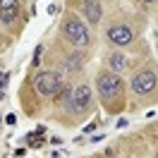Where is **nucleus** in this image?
I'll list each match as a JSON object with an SVG mask.
<instances>
[{
  "label": "nucleus",
  "instance_id": "14",
  "mask_svg": "<svg viewBox=\"0 0 158 158\" xmlns=\"http://www.w3.org/2000/svg\"><path fill=\"white\" fill-rule=\"evenodd\" d=\"M144 2H146V5H153V2H156V0H144Z\"/></svg>",
  "mask_w": 158,
  "mask_h": 158
},
{
  "label": "nucleus",
  "instance_id": "4",
  "mask_svg": "<svg viewBox=\"0 0 158 158\" xmlns=\"http://www.w3.org/2000/svg\"><path fill=\"white\" fill-rule=\"evenodd\" d=\"M129 86H132V91L137 94L139 98L151 101V96H153L156 89H158V72L151 69V67L139 69V72H134V77L129 79Z\"/></svg>",
  "mask_w": 158,
  "mask_h": 158
},
{
  "label": "nucleus",
  "instance_id": "11",
  "mask_svg": "<svg viewBox=\"0 0 158 158\" xmlns=\"http://www.w3.org/2000/svg\"><path fill=\"white\" fill-rule=\"evenodd\" d=\"M43 132H46V129H43V127H39L36 132H34V134H29L27 144H29V146H41V144H43V137H41Z\"/></svg>",
  "mask_w": 158,
  "mask_h": 158
},
{
  "label": "nucleus",
  "instance_id": "3",
  "mask_svg": "<svg viewBox=\"0 0 158 158\" xmlns=\"http://www.w3.org/2000/svg\"><path fill=\"white\" fill-rule=\"evenodd\" d=\"M62 103H65L74 115H86V113L94 108V94H91L89 84H77V86L72 89V94L65 91Z\"/></svg>",
  "mask_w": 158,
  "mask_h": 158
},
{
  "label": "nucleus",
  "instance_id": "7",
  "mask_svg": "<svg viewBox=\"0 0 158 158\" xmlns=\"http://www.w3.org/2000/svg\"><path fill=\"white\" fill-rule=\"evenodd\" d=\"M19 15V0H0V22L12 24Z\"/></svg>",
  "mask_w": 158,
  "mask_h": 158
},
{
  "label": "nucleus",
  "instance_id": "10",
  "mask_svg": "<svg viewBox=\"0 0 158 158\" xmlns=\"http://www.w3.org/2000/svg\"><path fill=\"white\" fill-rule=\"evenodd\" d=\"M81 65H84V58H81L79 53H74V55H69V58H67V67L72 69V72L81 69Z\"/></svg>",
  "mask_w": 158,
  "mask_h": 158
},
{
  "label": "nucleus",
  "instance_id": "9",
  "mask_svg": "<svg viewBox=\"0 0 158 158\" xmlns=\"http://www.w3.org/2000/svg\"><path fill=\"white\" fill-rule=\"evenodd\" d=\"M106 62H108L110 72H118V74L125 69V65H127V62H125V55H120V53H110Z\"/></svg>",
  "mask_w": 158,
  "mask_h": 158
},
{
  "label": "nucleus",
  "instance_id": "1",
  "mask_svg": "<svg viewBox=\"0 0 158 158\" xmlns=\"http://www.w3.org/2000/svg\"><path fill=\"white\" fill-rule=\"evenodd\" d=\"M96 89H98L101 103L106 106L108 113H120L125 108V84L118 72L101 69L96 74Z\"/></svg>",
  "mask_w": 158,
  "mask_h": 158
},
{
  "label": "nucleus",
  "instance_id": "6",
  "mask_svg": "<svg viewBox=\"0 0 158 158\" xmlns=\"http://www.w3.org/2000/svg\"><path fill=\"white\" fill-rule=\"evenodd\" d=\"M106 39H108V43H113V46L125 48V46H129V43L134 41V31L129 29L127 24H113V27L106 29Z\"/></svg>",
  "mask_w": 158,
  "mask_h": 158
},
{
  "label": "nucleus",
  "instance_id": "8",
  "mask_svg": "<svg viewBox=\"0 0 158 158\" xmlns=\"http://www.w3.org/2000/svg\"><path fill=\"white\" fill-rule=\"evenodd\" d=\"M101 15H103V10H101L98 0H86V2H84V17H86L91 24H98Z\"/></svg>",
  "mask_w": 158,
  "mask_h": 158
},
{
  "label": "nucleus",
  "instance_id": "12",
  "mask_svg": "<svg viewBox=\"0 0 158 158\" xmlns=\"http://www.w3.org/2000/svg\"><path fill=\"white\" fill-rule=\"evenodd\" d=\"M5 86H7V72H0V98H5Z\"/></svg>",
  "mask_w": 158,
  "mask_h": 158
},
{
  "label": "nucleus",
  "instance_id": "5",
  "mask_svg": "<svg viewBox=\"0 0 158 158\" xmlns=\"http://www.w3.org/2000/svg\"><path fill=\"white\" fill-rule=\"evenodd\" d=\"M34 86L39 91L41 96H53L62 89V77L60 72H53V69H43L34 77Z\"/></svg>",
  "mask_w": 158,
  "mask_h": 158
},
{
  "label": "nucleus",
  "instance_id": "2",
  "mask_svg": "<svg viewBox=\"0 0 158 158\" xmlns=\"http://www.w3.org/2000/svg\"><path fill=\"white\" fill-rule=\"evenodd\" d=\"M62 36L67 43L72 46H89V29H86V24L79 19V15L74 12H67L65 17H62Z\"/></svg>",
  "mask_w": 158,
  "mask_h": 158
},
{
  "label": "nucleus",
  "instance_id": "13",
  "mask_svg": "<svg viewBox=\"0 0 158 158\" xmlns=\"http://www.w3.org/2000/svg\"><path fill=\"white\" fill-rule=\"evenodd\" d=\"M41 53H43V48H41V46H36V50H34V60H31V65H34V67L41 62Z\"/></svg>",
  "mask_w": 158,
  "mask_h": 158
}]
</instances>
